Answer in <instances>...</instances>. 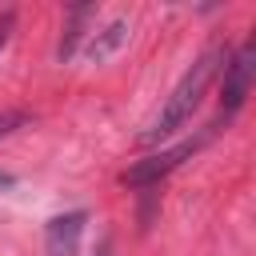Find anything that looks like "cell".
I'll list each match as a JSON object with an SVG mask.
<instances>
[{
    "mask_svg": "<svg viewBox=\"0 0 256 256\" xmlns=\"http://www.w3.org/2000/svg\"><path fill=\"white\" fill-rule=\"evenodd\" d=\"M88 212H64L52 216L44 228V256H80V236H84Z\"/></svg>",
    "mask_w": 256,
    "mask_h": 256,
    "instance_id": "obj_4",
    "label": "cell"
},
{
    "mask_svg": "<svg viewBox=\"0 0 256 256\" xmlns=\"http://www.w3.org/2000/svg\"><path fill=\"white\" fill-rule=\"evenodd\" d=\"M16 124H24V116H20V112H8V116H0V136H8Z\"/></svg>",
    "mask_w": 256,
    "mask_h": 256,
    "instance_id": "obj_7",
    "label": "cell"
},
{
    "mask_svg": "<svg viewBox=\"0 0 256 256\" xmlns=\"http://www.w3.org/2000/svg\"><path fill=\"white\" fill-rule=\"evenodd\" d=\"M216 128H220V124H208V128L196 132L192 140H180V144H172V148H164V152H152V156L136 160L132 168L120 172V184H128V188H156V184H160L164 176H172L188 156H196V152L216 136Z\"/></svg>",
    "mask_w": 256,
    "mask_h": 256,
    "instance_id": "obj_2",
    "label": "cell"
},
{
    "mask_svg": "<svg viewBox=\"0 0 256 256\" xmlns=\"http://www.w3.org/2000/svg\"><path fill=\"white\" fill-rule=\"evenodd\" d=\"M96 256H108V244H104V248H100V252H96Z\"/></svg>",
    "mask_w": 256,
    "mask_h": 256,
    "instance_id": "obj_9",
    "label": "cell"
},
{
    "mask_svg": "<svg viewBox=\"0 0 256 256\" xmlns=\"http://www.w3.org/2000/svg\"><path fill=\"white\" fill-rule=\"evenodd\" d=\"M124 40H128V20H124V16H116V20H108L100 32H92V36H88L84 56L100 64V60H108V56H112V52H116Z\"/></svg>",
    "mask_w": 256,
    "mask_h": 256,
    "instance_id": "obj_5",
    "label": "cell"
},
{
    "mask_svg": "<svg viewBox=\"0 0 256 256\" xmlns=\"http://www.w3.org/2000/svg\"><path fill=\"white\" fill-rule=\"evenodd\" d=\"M252 60H256V44L244 40L240 52H232V56L224 60V68H220V120H224V124H228V120L244 108V100H248L252 68H256Z\"/></svg>",
    "mask_w": 256,
    "mask_h": 256,
    "instance_id": "obj_3",
    "label": "cell"
},
{
    "mask_svg": "<svg viewBox=\"0 0 256 256\" xmlns=\"http://www.w3.org/2000/svg\"><path fill=\"white\" fill-rule=\"evenodd\" d=\"M224 60H228V48H220V44L204 48V52L192 60V68L176 80V88L168 92V100L160 104V112L148 120V128L140 132V144H160V140H168L172 132H180V128L192 120V112L200 108V100H204L208 84L220 76Z\"/></svg>",
    "mask_w": 256,
    "mask_h": 256,
    "instance_id": "obj_1",
    "label": "cell"
},
{
    "mask_svg": "<svg viewBox=\"0 0 256 256\" xmlns=\"http://www.w3.org/2000/svg\"><path fill=\"white\" fill-rule=\"evenodd\" d=\"M88 20H92V4H76V8L68 12V24H64V40H60V48H56V56H60V60H68V56L76 52V44H80V36H84Z\"/></svg>",
    "mask_w": 256,
    "mask_h": 256,
    "instance_id": "obj_6",
    "label": "cell"
},
{
    "mask_svg": "<svg viewBox=\"0 0 256 256\" xmlns=\"http://www.w3.org/2000/svg\"><path fill=\"white\" fill-rule=\"evenodd\" d=\"M12 24H16V16H12V12H4V16H0V52H4V44H8V32H12Z\"/></svg>",
    "mask_w": 256,
    "mask_h": 256,
    "instance_id": "obj_8",
    "label": "cell"
}]
</instances>
